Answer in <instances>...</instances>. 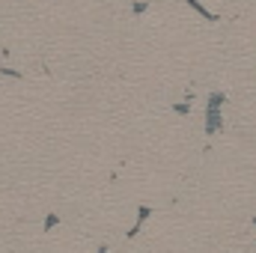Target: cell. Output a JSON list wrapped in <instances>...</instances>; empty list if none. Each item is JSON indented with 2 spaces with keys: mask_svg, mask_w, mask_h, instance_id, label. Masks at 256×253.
Returning <instances> with one entry per match:
<instances>
[{
  "mask_svg": "<svg viewBox=\"0 0 256 253\" xmlns=\"http://www.w3.org/2000/svg\"><path fill=\"white\" fill-rule=\"evenodd\" d=\"M226 96L224 92H212L208 96V108H206V134H218L224 120H220V108H224Z\"/></svg>",
  "mask_w": 256,
  "mask_h": 253,
  "instance_id": "cell-1",
  "label": "cell"
},
{
  "mask_svg": "<svg viewBox=\"0 0 256 253\" xmlns=\"http://www.w3.org/2000/svg\"><path fill=\"white\" fill-rule=\"evenodd\" d=\"M149 214H152V208H149V206H140V208H137V224L131 226V232H128V238H134V236H137V230H140V224H143V220H146Z\"/></svg>",
  "mask_w": 256,
  "mask_h": 253,
  "instance_id": "cell-2",
  "label": "cell"
},
{
  "mask_svg": "<svg viewBox=\"0 0 256 253\" xmlns=\"http://www.w3.org/2000/svg\"><path fill=\"white\" fill-rule=\"evenodd\" d=\"M185 3H188V6H191L194 12H200V15H202V18H206V21H218V15H214V12H208V9H206V6H202V3H200V0H185Z\"/></svg>",
  "mask_w": 256,
  "mask_h": 253,
  "instance_id": "cell-3",
  "label": "cell"
},
{
  "mask_svg": "<svg viewBox=\"0 0 256 253\" xmlns=\"http://www.w3.org/2000/svg\"><path fill=\"white\" fill-rule=\"evenodd\" d=\"M146 9H149V3H146V0H140V3H134V6H131V12H134V15H143Z\"/></svg>",
  "mask_w": 256,
  "mask_h": 253,
  "instance_id": "cell-4",
  "label": "cell"
},
{
  "mask_svg": "<svg viewBox=\"0 0 256 253\" xmlns=\"http://www.w3.org/2000/svg\"><path fill=\"white\" fill-rule=\"evenodd\" d=\"M57 224H60V218H57V214H51V218H48V220H45V230H54V226H57Z\"/></svg>",
  "mask_w": 256,
  "mask_h": 253,
  "instance_id": "cell-5",
  "label": "cell"
},
{
  "mask_svg": "<svg viewBox=\"0 0 256 253\" xmlns=\"http://www.w3.org/2000/svg\"><path fill=\"white\" fill-rule=\"evenodd\" d=\"M0 74L3 78H21V72H15V68H0Z\"/></svg>",
  "mask_w": 256,
  "mask_h": 253,
  "instance_id": "cell-6",
  "label": "cell"
},
{
  "mask_svg": "<svg viewBox=\"0 0 256 253\" xmlns=\"http://www.w3.org/2000/svg\"><path fill=\"white\" fill-rule=\"evenodd\" d=\"M188 110H191V104H185V102H182V104H176V114H179V116H185Z\"/></svg>",
  "mask_w": 256,
  "mask_h": 253,
  "instance_id": "cell-7",
  "label": "cell"
},
{
  "mask_svg": "<svg viewBox=\"0 0 256 253\" xmlns=\"http://www.w3.org/2000/svg\"><path fill=\"white\" fill-rule=\"evenodd\" d=\"M98 253H108V248H98Z\"/></svg>",
  "mask_w": 256,
  "mask_h": 253,
  "instance_id": "cell-8",
  "label": "cell"
}]
</instances>
